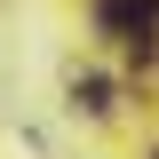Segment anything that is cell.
I'll use <instances>...</instances> for the list:
<instances>
[{
	"label": "cell",
	"instance_id": "1",
	"mask_svg": "<svg viewBox=\"0 0 159 159\" xmlns=\"http://www.w3.org/2000/svg\"><path fill=\"white\" fill-rule=\"evenodd\" d=\"M96 24L119 32L135 56H151V32H159V0H96Z\"/></svg>",
	"mask_w": 159,
	"mask_h": 159
}]
</instances>
